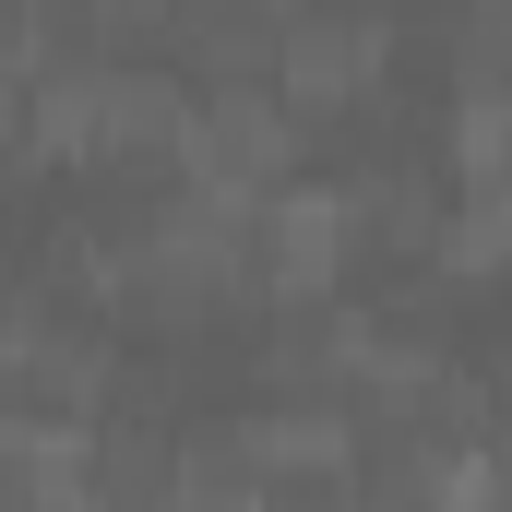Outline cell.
I'll return each mask as SVG.
<instances>
[{
  "label": "cell",
  "instance_id": "6da1fadb",
  "mask_svg": "<svg viewBox=\"0 0 512 512\" xmlns=\"http://www.w3.org/2000/svg\"><path fill=\"white\" fill-rule=\"evenodd\" d=\"M441 262H453V274H477V262H512V191L465 203V215H453V239H441Z\"/></svg>",
  "mask_w": 512,
  "mask_h": 512
}]
</instances>
